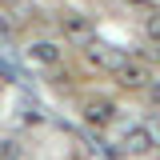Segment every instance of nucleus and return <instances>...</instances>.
Returning a JSON list of instances; mask_svg holds the SVG:
<instances>
[{
    "label": "nucleus",
    "instance_id": "f257e3e1",
    "mask_svg": "<svg viewBox=\"0 0 160 160\" xmlns=\"http://www.w3.org/2000/svg\"><path fill=\"white\" fill-rule=\"evenodd\" d=\"M84 60H88L96 72H112V76H116L120 68H124V60H128V48L108 44V40H88V44H84Z\"/></svg>",
    "mask_w": 160,
    "mask_h": 160
},
{
    "label": "nucleus",
    "instance_id": "f03ea898",
    "mask_svg": "<svg viewBox=\"0 0 160 160\" xmlns=\"http://www.w3.org/2000/svg\"><path fill=\"white\" fill-rule=\"evenodd\" d=\"M24 60L32 68H56L60 60H64V44H56V40H32L24 48Z\"/></svg>",
    "mask_w": 160,
    "mask_h": 160
},
{
    "label": "nucleus",
    "instance_id": "7ed1b4c3",
    "mask_svg": "<svg viewBox=\"0 0 160 160\" xmlns=\"http://www.w3.org/2000/svg\"><path fill=\"white\" fill-rule=\"evenodd\" d=\"M80 116H84V124H88V128H108V124H112V120H116V104H112V100H104V96H96V100H84V104H80Z\"/></svg>",
    "mask_w": 160,
    "mask_h": 160
},
{
    "label": "nucleus",
    "instance_id": "20e7f679",
    "mask_svg": "<svg viewBox=\"0 0 160 160\" xmlns=\"http://www.w3.org/2000/svg\"><path fill=\"white\" fill-rule=\"evenodd\" d=\"M60 32L64 40H72V44H88L92 40V20L84 16V12H60Z\"/></svg>",
    "mask_w": 160,
    "mask_h": 160
},
{
    "label": "nucleus",
    "instance_id": "39448f33",
    "mask_svg": "<svg viewBox=\"0 0 160 160\" xmlns=\"http://www.w3.org/2000/svg\"><path fill=\"white\" fill-rule=\"evenodd\" d=\"M152 148V136H148V128L144 124H132V128H124L116 140V152H124V156H144Z\"/></svg>",
    "mask_w": 160,
    "mask_h": 160
},
{
    "label": "nucleus",
    "instance_id": "423d86ee",
    "mask_svg": "<svg viewBox=\"0 0 160 160\" xmlns=\"http://www.w3.org/2000/svg\"><path fill=\"white\" fill-rule=\"evenodd\" d=\"M116 80L124 84V88H148V80H152V72H148V64H140V60H124V68L116 72Z\"/></svg>",
    "mask_w": 160,
    "mask_h": 160
},
{
    "label": "nucleus",
    "instance_id": "0eeeda50",
    "mask_svg": "<svg viewBox=\"0 0 160 160\" xmlns=\"http://www.w3.org/2000/svg\"><path fill=\"white\" fill-rule=\"evenodd\" d=\"M144 36L152 40V44H160V12H148L144 16Z\"/></svg>",
    "mask_w": 160,
    "mask_h": 160
},
{
    "label": "nucleus",
    "instance_id": "6e6552de",
    "mask_svg": "<svg viewBox=\"0 0 160 160\" xmlns=\"http://www.w3.org/2000/svg\"><path fill=\"white\" fill-rule=\"evenodd\" d=\"M144 128H148V136H152V144H160V116H152L148 124H144Z\"/></svg>",
    "mask_w": 160,
    "mask_h": 160
}]
</instances>
